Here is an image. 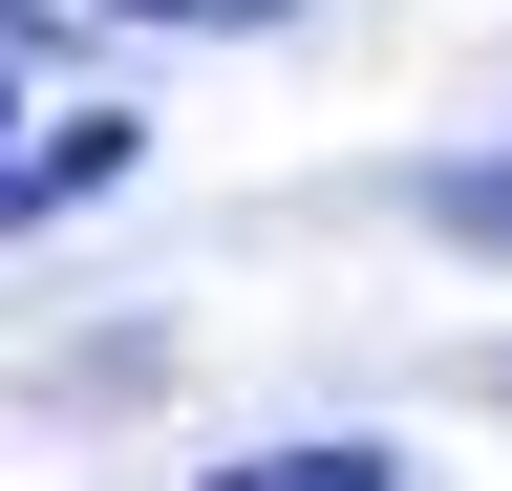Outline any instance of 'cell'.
Masks as SVG:
<instances>
[{
    "instance_id": "1",
    "label": "cell",
    "mask_w": 512,
    "mask_h": 491,
    "mask_svg": "<svg viewBox=\"0 0 512 491\" xmlns=\"http://www.w3.org/2000/svg\"><path fill=\"white\" fill-rule=\"evenodd\" d=\"M214 491H406V449H363V427H299V449H235Z\"/></svg>"
},
{
    "instance_id": "2",
    "label": "cell",
    "mask_w": 512,
    "mask_h": 491,
    "mask_svg": "<svg viewBox=\"0 0 512 491\" xmlns=\"http://www.w3.org/2000/svg\"><path fill=\"white\" fill-rule=\"evenodd\" d=\"M128 129H43V150H0V214H43V193H107Z\"/></svg>"
},
{
    "instance_id": "3",
    "label": "cell",
    "mask_w": 512,
    "mask_h": 491,
    "mask_svg": "<svg viewBox=\"0 0 512 491\" xmlns=\"http://www.w3.org/2000/svg\"><path fill=\"white\" fill-rule=\"evenodd\" d=\"M427 214H448V235H491V257H512V150H491V171H427Z\"/></svg>"
},
{
    "instance_id": "4",
    "label": "cell",
    "mask_w": 512,
    "mask_h": 491,
    "mask_svg": "<svg viewBox=\"0 0 512 491\" xmlns=\"http://www.w3.org/2000/svg\"><path fill=\"white\" fill-rule=\"evenodd\" d=\"M22 107H43V22L0 0V150H22Z\"/></svg>"
},
{
    "instance_id": "5",
    "label": "cell",
    "mask_w": 512,
    "mask_h": 491,
    "mask_svg": "<svg viewBox=\"0 0 512 491\" xmlns=\"http://www.w3.org/2000/svg\"><path fill=\"white\" fill-rule=\"evenodd\" d=\"M86 22H278V0H86Z\"/></svg>"
}]
</instances>
